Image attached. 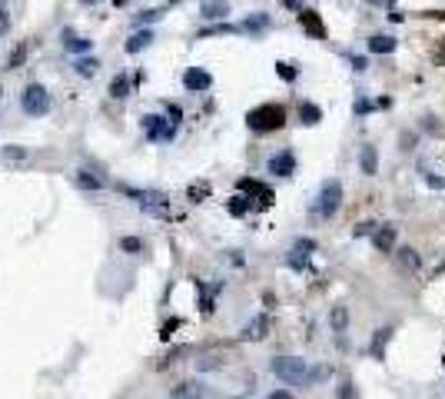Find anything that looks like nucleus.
<instances>
[{"label": "nucleus", "instance_id": "1", "mask_svg": "<svg viewBox=\"0 0 445 399\" xmlns=\"http://www.w3.org/2000/svg\"><path fill=\"white\" fill-rule=\"evenodd\" d=\"M246 123H249L256 133L282 130V123H286V110H282L279 103H262V107H256V110H249V114H246Z\"/></svg>", "mask_w": 445, "mask_h": 399}, {"label": "nucleus", "instance_id": "2", "mask_svg": "<svg viewBox=\"0 0 445 399\" xmlns=\"http://www.w3.org/2000/svg\"><path fill=\"white\" fill-rule=\"evenodd\" d=\"M273 373H276L286 386H306V382L313 380L306 360H299V356H276V360H273Z\"/></svg>", "mask_w": 445, "mask_h": 399}, {"label": "nucleus", "instance_id": "3", "mask_svg": "<svg viewBox=\"0 0 445 399\" xmlns=\"http://www.w3.org/2000/svg\"><path fill=\"white\" fill-rule=\"evenodd\" d=\"M342 207V183L339 180H326L322 190H319V200H315V213L322 220H333L335 213Z\"/></svg>", "mask_w": 445, "mask_h": 399}, {"label": "nucleus", "instance_id": "4", "mask_svg": "<svg viewBox=\"0 0 445 399\" xmlns=\"http://www.w3.org/2000/svg\"><path fill=\"white\" fill-rule=\"evenodd\" d=\"M20 107H23V114L43 116L50 110V94H47L40 83H30V87L23 90V96H20Z\"/></svg>", "mask_w": 445, "mask_h": 399}, {"label": "nucleus", "instance_id": "5", "mask_svg": "<svg viewBox=\"0 0 445 399\" xmlns=\"http://www.w3.org/2000/svg\"><path fill=\"white\" fill-rule=\"evenodd\" d=\"M143 130L149 140H173L176 136V123H169L163 116H143Z\"/></svg>", "mask_w": 445, "mask_h": 399}, {"label": "nucleus", "instance_id": "6", "mask_svg": "<svg viewBox=\"0 0 445 399\" xmlns=\"http://www.w3.org/2000/svg\"><path fill=\"white\" fill-rule=\"evenodd\" d=\"M127 193H130L140 207L153 209V213H169V200L163 193H156V190H127Z\"/></svg>", "mask_w": 445, "mask_h": 399}, {"label": "nucleus", "instance_id": "7", "mask_svg": "<svg viewBox=\"0 0 445 399\" xmlns=\"http://www.w3.org/2000/svg\"><path fill=\"white\" fill-rule=\"evenodd\" d=\"M392 256H395V266L402 273H419V266H422V256L415 253V247H399Z\"/></svg>", "mask_w": 445, "mask_h": 399}, {"label": "nucleus", "instance_id": "8", "mask_svg": "<svg viewBox=\"0 0 445 399\" xmlns=\"http://www.w3.org/2000/svg\"><path fill=\"white\" fill-rule=\"evenodd\" d=\"M269 173H273V176H293V173H296V156L289 150L269 156Z\"/></svg>", "mask_w": 445, "mask_h": 399}, {"label": "nucleus", "instance_id": "9", "mask_svg": "<svg viewBox=\"0 0 445 399\" xmlns=\"http://www.w3.org/2000/svg\"><path fill=\"white\" fill-rule=\"evenodd\" d=\"M299 23H302V30L315 40H326V27H322V20L315 10H299Z\"/></svg>", "mask_w": 445, "mask_h": 399}, {"label": "nucleus", "instance_id": "10", "mask_svg": "<svg viewBox=\"0 0 445 399\" xmlns=\"http://www.w3.org/2000/svg\"><path fill=\"white\" fill-rule=\"evenodd\" d=\"M209 83H213V76L200 70V67H189L183 74V87L186 90H209Z\"/></svg>", "mask_w": 445, "mask_h": 399}, {"label": "nucleus", "instance_id": "11", "mask_svg": "<svg viewBox=\"0 0 445 399\" xmlns=\"http://www.w3.org/2000/svg\"><path fill=\"white\" fill-rule=\"evenodd\" d=\"M372 243L379 253H392L395 249V227H379L372 233Z\"/></svg>", "mask_w": 445, "mask_h": 399}, {"label": "nucleus", "instance_id": "12", "mask_svg": "<svg viewBox=\"0 0 445 399\" xmlns=\"http://www.w3.org/2000/svg\"><path fill=\"white\" fill-rule=\"evenodd\" d=\"M359 167H362L366 176H375V173H379V153H375V147L366 143V147L359 150Z\"/></svg>", "mask_w": 445, "mask_h": 399}, {"label": "nucleus", "instance_id": "13", "mask_svg": "<svg viewBox=\"0 0 445 399\" xmlns=\"http://www.w3.org/2000/svg\"><path fill=\"white\" fill-rule=\"evenodd\" d=\"M266 329H269V316H256L253 323H246L242 340H262V336H266Z\"/></svg>", "mask_w": 445, "mask_h": 399}, {"label": "nucleus", "instance_id": "14", "mask_svg": "<svg viewBox=\"0 0 445 399\" xmlns=\"http://www.w3.org/2000/svg\"><path fill=\"white\" fill-rule=\"evenodd\" d=\"M229 14V3L226 0H203V17L206 20H220Z\"/></svg>", "mask_w": 445, "mask_h": 399}, {"label": "nucleus", "instance_id": "15", "mask_svg": "<svg viewBox=\"0 0 445 399\" xmlns=\"http://www.w3.org/2000/svg\"><path fill=\"white\" fill-rule=\"evenodd\" d=\"M149 43H153V34H149V30H136V34L127 40V54H140V50H147Z\"/></svg>", "mask_w": 445, "mask_h": 399}, {"label": "nucleus", "instance_id": "16", "mask_svg": "<svg viewBox=\"0 0 445 399\" xmlns=\"http://www.w3.org/2000/svg\"><path fill=\"white\" fill-rule=\"evenodd\" d=\"M63 47L67 50H74V54H83V50H90V40L74 34V30H63Z\"/></svg>", "mask_w": 445, "mask_h": 399}, {"label": "nucleus", "instance_id": "17", "mask_svg": "<svg viewBox=\"0 0 445 399\" xmlns=\"http://www.w3.org/2000/svg\"><path fill=\"white\" fill-rule=\"evenodd\" d=\"M313 249H315L313 240H299L296 247H293V253H289V263H293V266H302V263H306V256H309Z\"/></svg>", "mask_w": 445, "mask_h": 399}, {"label": "nucleus", "instance_id": "18", "mask_svg": "<svg viewBox=\"0 0 445 399\" xmlns=\"http://www.w3.org/2000/svg\"><path fill=\"white\" fill-rule=\"evenodd\" d=\"M369 50H372V54H392V50H395V37L375 34V37L369 40Z\"/></svg>", "mask_w": 445, "mask_h": 399}, {"label": "nucleus", "instance_id": "19", "mask_svg": "<svg viewBox=\"0 0 445 399\" xmlns=\"http://www.w3.org/2000/svg\"><path fill=\"white\" fill-rule=\"evenodd\" d=\"M329 323H333L335 333H346V323H349V309H346V306H335L333 313H329Z\"/></svg>", "mask_w": 445, "mask_h": 399}, {"label": "nucleus", "instance_id": "20", "mask_svg": "<svg viewBox=\"0 0 445 399\" xmlns=\"http://www.w3.org/2000/svg\"><path fill=\"white\" fill-rule=\"evenodd\" d=\"M200 396H203L200 382H183V386H176V393H173V399H200Z\"/></svg>", "mask_w": 445, "mask_h": 399}, {"label": "nucleus", "instance_id": "21", "mask_svg": "<svg viewBox=\"0 0 445 399\" xmlns=\"http://www.w3.org/2000/svg\"><path fill=\"white\" fill-rule=\"evenodd\" d=\"M392 336L389 326H382V329H375V340H372V356L375 360H382V346H386V340Z\"/></svg>", "mask_w": 445, "mask_h": 399}, {"label": "nucleus", "instance_id": "22", "mask_svg": "<svg viewBox=\"0 0 445 399\" xmlns=\"http://www.w3.org/2000/svg\"><path fill=\"white\" fill-rule=\"evenodd\" d=\"M74 67H76V74H80V76H96V70H100V60L80 57V60L74 63Z\"/></svg>", "mask_w": 445, "mask_h": 399}, {"label": "nucleus", "instance_id": "23", "mask_svg": "<svg viewBox=\"0 0 445 399\" xmlns=\"http://www.w3.org/2000/svg\"><path fill=\"white\" fill-rule=\"evenodd\" d=\"M299 116H302V123H319V120H322V110H319L315 103H302V107H299Z\"/></svg>", "mask_w": 445, "mask_h": 399}, {"label": "nucleus", "instance_id": "24", "mask_svg": "<svg viewBox=\"0 0 445 399\" xmlns=\"http://www.w3.org/2000/svg\"><path fill=\"white\" fill-rule=\"evenodd\" d=\"M127 87H130V80H127V76H116V80L110 83V94L113 96H127Z\"/></svg>", "mask_w": 445, "mask_h": 399}, {"label": "nucleus", "instance_id": "25", "mask_svg": "<svg viewBox=\"0 0 445 399\" xmlns=\"http://www.w3.org/2000/svg\"><path fill=\"white\" fill-rule=\"evenodd\" d=\"M375 229H379V223H372V220H362V223H355V236H372V233H375Z\"/></svg>", "mask_w": 445, "mask_h": 399}, {"label": "nucleus", "instance_id": "26", "mask_svg": "<svg viewBox=\"0 0 445 399\" xmlns=\"http://www.w3.org/2000/svg\"><path fill=\"white\" fill-rule=\"evenodd\" d=\"M23 57H27V43H20L17 50H14V57L7 60V67H10V70H17L20 63H23Z\"/></svg>", "mask_w": 445, "mask_h": 399}, {"label": "nucleus", "instance_id": "27", "mask_svg": "<svg viewBox=\"0 0 445 399\" xmlns=\"http://www.w3.org/2000/svg\"><path fill=\"white\" fill-rule=\"evenodd\" d=\"M249 209V203H246V196H233V203H229V213H236V216H242Z\"/></svg>", "mask_w": 445, "mask_h": 399}, {"label": "nucleus", "instance_id": "28", "mask_svg": "<svg viewBox=\"0 0 445 399\" xmlns=\"http://www.w3.org/2000/svg\"><path fill=\"white\" fill-rule=\"evenodd\" d=\"M276 70H279V76H282V80H289V83L296 80V67H293V63H276Z\"/></svg>", "mask_w": 445, "mask_h": 399}, {"label": "nucleus", "instance_id": "29", "mask_svg": "<svg viewBox=\"0 0 445 399\" xmlns=\"http://www.w3.org/2000/svg\"><path fill=\"white\" fill-rule=\"evenodd\" d=\"M120 247L127 249V253H136V249H143V243H140V240H133V236H127V240H123Z\"/></svg>", "mask_w": 445, "mask_h": 399}, {"label": "nucleus", "instance_id": "30", "mask_svg": "<svg viewBox=\"0 0 445 399\" xmlns=\"http://www.w3.org/2000/svg\"><path fill=\"white\" fill-rule=\"evenodd\" d=\"M7 30H10V14H3V10H0V37H3Z\"/></svg>", "mask_w": 445, "mask_h": 399}, {"label": "nucleus", "instance_id": "31", "mask_svg": "<svg viewBox=\"0 0 445 399\" xmlns=\"http://www.w3.org/2000/svg\"><path fill=\"white\" fill-rule=\"evenodd\" d=\"M339 399H353V382H342V389H339Z\"/></svg>", "mask_w": 445, "mask_h": 399}, {"label": "nucleus", "instance_id": "32", "mask_svg": "<svg viewBox=\"0 0 445 399\" xmlns=\"http://www.w3.org/2000/svg\"><path fill=\"white\" fill-rule=\"evenodd\" d=\"M266 399H293V393L289 389H276V393H269Z\"/></svg>", "mask_w": 445, "mask_h": 399}, {"label": "nucleus", "instance_id": "33", "mask_svg": "<svg viewBox=\"0 0 445 399\" xmlns=\"http://www.w3.org/2000/svg\"><path fill=\"white\" fill-rule=\"evenodd\" d=\"M246 27H249V30H256V27H266V17H253V20H246Z\"/></svg>", "mask_w": 445, "mask_h": 399}, {"label": "nucleus", "instance_id": "34", "mask_svg": "<svg viewBox=\"0 0 445 399\" xmlns=\"http://www.w3.org/2000/svg\"><path fill=\"white\" fill-rule=\"evenodd\" d=\"M369 107H372V103H366V100H359V103H355V114H359V116H362V114H369Z\"/></svg>", "mask_w": 445, "mask_h": 399}, {"label": "nucleus", "instance_id": "35", "mask_svg": "<svg viewBox=\"0 0 445 399\" xmlns=\"http://www.w3.org/2000/svg\"><path fill=\"white\" fill-rule=\"evenodd\" d=\"M442 273H445V260L439 263V269H435V276H442Z\"/></svg>", "mask_w": 445, "mask_h": 399}, {"label": "nucleus", "instance_id": "36", "mask_svg": "<svg viewBox=\"0 0 445 399\" xmlns=\"http://www.w3.org/2000/svg\"><path fill=\"white\" fill-rule=\"evenodd\" d=\"M439 57H442V60H445V40H442V47H439Z\"/></svg>", "mask_w": 445, "mask_h": 399}, {"label": "nucleus", "instance_id": "37", "mask_svg": "<svg viewBox=\"0 0 445 399\" xmlns=\"http://www.w3.org/2000/svg\"><path fill=\"white\" fill-rule=\"evenodd\" d=\"M372 3H386V7H389V3H392V0H372Z\"/></svg>", "mask_w": 445, "mask_h": 399}, {"label": "nucleus", "instance_id": "38", "mask_svg": "<svg viewBox=\"0 0 445 399\" xmlns=\"http://www.w3.org/2000/svg\"><path fill=\"white\" fill-rule=\"evenodd\" d=\"M83 3H96V0H83Z\"/></svg>", "mask_w": 445, "mask_h": 399}]
</instances>
